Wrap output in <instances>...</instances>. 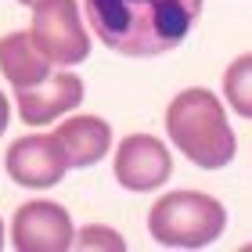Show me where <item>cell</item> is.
Masks as SVG:
<instances>
[{
	"label": "cell",
	"mask_w": 252,
	"mask_h": 252,
	"mask_svg": "<svg viewBox=\"0 0 252 252\" xmlns=\"http://www.w3.org/2000/svg\"><path fill=\"white\" fill-rule=\"evenodd\" d=\"M11 245L18 252H65L76 245V227L65 205L32 198L11 220Z\"/></svg>",
	"instance_id": "8992f818"
},
{
	"label": "cell",
	"mask_w": 252,
	"mask_h": 252,
	"mask_svg": "<svg viewBox=\"0 0 252 252\" xmlns=\"http://www.w3.org/2000/svg\"><path fill=\"white\" fill-rule=\"evenodd\" d=\"M7 123H11V105H7V97L0 94V137H4V130H7Z\"/></svg>",
	"instance_id": "4fadbf2b"
},
{
	"label": "cell",
	"mask_w": 252,
	"mask_h": 252,
	"mask_svg": "<svg viewBox=\"0 0 252 252\" xmlns=\"http://www.w3.org/2000/svg\"><path fill=\"white\" fill-rule=\"evenodd\" d=\"M227 231V209L205 191H169L148 209V234L162 249H205Z\"/></svg>",
	"instance_id": "3957f363"
},
{
	"label": "cell",
	"mask_w": 252,
	"mask_h": 252,
	"mask_svg": "<svg viewBox=\"0 0 252 252\" xmlns=\"http://www.w3.org/2000/svg\"><path fill=\"white\" fill-rule=\"evenodd\" d=\"M32 40L36 47L47 54L51 65L72 68L90 58V32L79 18L76 0H40L32 7Z\"/></svg>",
	"instance_id": "277c9868"
},
{
	"label": "cell",
	"mask_w": 252,
	"mask_h": 252,
	"mask_svg": "<svg viewBox=\"0 0 252 252\" xmlns=\"http://www.w3.org/2000/svg\"><path fill=\"white\" fill-rule=\"evenodd\" d=\"M223 101L234 108V116L252 119V54H238L223 68Z\"/></svg>",
	"instance_id": "8fae6325"
},
{
	"label": "cell",
	"mask_w": 252,
	"mask_h": 252,
	"mask_svg": "<svg viewBox=\"0 0 252 252\" xmlns=\"http://www.w3.org/2000/svg\"><path fill=\"white\" fill-rule=\"evenodd\" d=\"M54 137L62 141L72 169H90L112 152V126L101 116H68L58 123Z\"/></svg>",
	"instance_id": "9c48e42d"
},
{
	"label": "cell",
	"mask_w": 252,
	"mask_h": 252,
	"mask_svg": "<svg viewBox=\"0 0 252 252\" xmlns=\"http://www.w3.org/2000/svg\"><path fill=\"white\" fill-rule=\"evenodd\" d=\"M0 72L15 90H29L51 76V62L36 47L32 32H7L0 36Z\"/></svg>",
	"instance_id": "30bf717a"
},
{
	"label": "cell",
	"mask_w": 252,
	"mask_h": 252,
	"mask_svg": "<svg viewBox=\"0 0 252 252\" xmlns=\"http://www.w3.org/2000/svg\"><path fill=\"white\" fill-rule=\"evenodd\" d=\"M76 245L79 249H105V252H123L126 242L119 231H112V227H101V223H90L83 231L76 234Z\"/></svg>",
	"instance_id": "7c38bea8"
},
{
	"label": "cell",
	"mask_w": 252,
	"mask_h": 252,
	"mask_svg": "<svg viewBox=\"0 0 252 252\" xmlns=\"http://www.w3.org/2000/svg\"><path fill=\"white\" fill-rule=\"evenodd\" d=\"M4 169L18 188L43 191V188L62 184L72 166H68V155L54 133H29V137H18L7 148Z\"/></svg>",
	"instance_id": "5b68a950"
},
{
	"label": "cell",
	"mask_w": 252,
	"mask_h": 252,
	"mask_svg": "<svg viewBox=\"0 0 252 252\" xmlns=\"http://www.w3.org/2000/svg\"><path fill=\"white\" fill-rule=\"evenodd\" d=\"M83 79H79L72 68H62V72H51L40 87L29 90H15L18 101V116L26 126H47L54 119L68 116L72 108H79L83 101Z\"/></svg>",
	"instance_id": "ba28073f"
},
{
	"label": "cell",
	"mask_w": 252,
	"mask_h": 252,
	"mask_svg": "<svg viewBox=\"0 0 252 252\" xmlns=\"http://www.w3.org/2000/svg\"><path fill=\"white\" fill-rule=\"evenodd\" d=\"M119 188L144 194V191H158L173 173V155L166 152V144L152 133H130L123 137L116 148V162H112Z\"/></svg>",
	"instance_id": "52a82bcc"
},
{
	"label": "cell",
	"mask_w": 252,
	"mask_h": 252,
	"mask_svg": "<svg viewBox=\"0 0 252 252\" xmlns=\"http://www.w3.org/2000/svg\"><path fill=\"white\" fill-rule=\"evenodd\" d=\"M166 133L169 144L198 169H223L238 155V137L231 130L227 108L220 94L205 87H188L166 108Z\"/></svg>",
	"instance_id": "7a4b0ae2"
},
{
	"label": "cell",
	"mask_w": 252,
	"mask_h": 252,
	"mask_svg": "<svg viewBox=\"0 0 252 252\" xmlns=\"http://www.w3.org/2000/svg\"><path fill=\"white\" fill-rule=\"evenodd\" d=\"M18 4H22V7H36L40 0H18Z\"/></svg>",
	"instance_id": "5bb4252c"
},
{
	"label": "cell",
	"mask_w": 252,
	"mask_h": 252,
	"mask_svg": "<svg viewBox=\"0 0 252 252\" xmlns=\"http://www.w3.org/2000/svg\"><path fill=\"white\" fill-rule=\"evenodd\" d=\"M90 32L123 58L177 51L202 18V0H83Z\"/></svg>",
	"instance_id": "6da1fadb"
},
{
	"label": "cell",
	"mask_w": 252,
	"mask_h": 252,
	"mask_svg": "<svg viewBox=\"0 0 252 252\" xmlns=\"http://www.w3.org/2000/svg\"><path fill=\"white\" fill-rule=\"evenodd\" d=\"M0 249H4V220H0Z\"/></svg>",
	"instance_id": "9a60e30c"
}]
</instances>
